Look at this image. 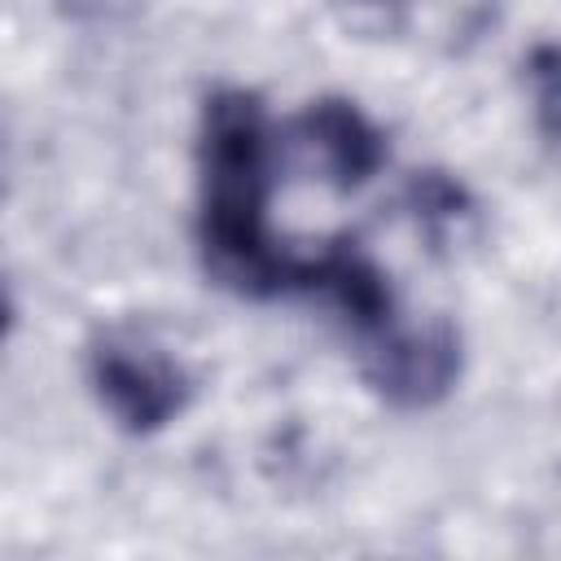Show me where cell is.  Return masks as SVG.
Wrapping results in <instances>:
<instances>
[{
	"label": "cell",
	"mask_w": 561,
	"mask_h": 561,
	"mask_svg": "<svg viewBox=\"0 0 561 561\" xmlns=\"http://www.w3.org/2000/svg\"><path fill=\"white\" fill-rule=\"evenodd\" d=\"M285 131L250 88H215L197 114V254L206 276L250 302L302 298L311 250L272 228Z\"/></svg>",
	"instance_id": "1"
},
{
	"label": "cell",
	"mask_w": 561,
	"mask_h": 561,
	"mask_svg": "<svg viewBox=\"0 0 561 561\" xmlns=\"http://www.w3.org/2000/svg\"><path fill=\"white\" fill-rule=\"evenodd\" d=\"M83 377L96 408L114 430L149 438L171 430L193 403V373L184 359L145 329L114 324L88 342Z\"/></svg>",
	"instance_id": "2"
},
{
	"label": "cell",
	"mask_w": 561,
	"mask_h": 561,
	"mask_svg": "<svg viewBox=\"0 0 561 561\" xmlns=\"http://www.w3.org/2000/svg\"><path fill=\"white\" fill-rule=\"evenodd\" d=\"M359 381L394 412H430L447 403L465 377V337L447 316H390L355 337Z\"/></svg>",
	"instance_id": "3"
},
{
	"label": "cell",
	"mask_w": 561,
	"mask_h": 561,
	"mask_svg": "<svg viewBox=\"0 0 561 561\" xmlns=\"http://www.w3.org/2000/svg\"><path fill=\"white\" fill-rule=\"evenodd\" d=\"M285 145L333 193L368 188L390 162V145H386L381 123L351 96L307 101L302 114L285 127Z\"/></svg>",
	"instance_id": "4"
},
{
	"label": "cell",
	"mask_w": 561,
	"mask_h": 561,
	"mask_svg": "<svg viewBox=\"0 0 561 561\" xmlns=\"http://www.w3.org/2000/svg\"><path fill=\"white\" fill-rule=\"evenodd\" d=\"M302 298H316L329 311H337V320L351 329V337H364L377 324H386L390 316H399V298H394L386 267L355 241H329V245L311 250Z\"/></svg>",
	"instance_id": "5"
},
{
	"label": "cell",
	"mask_w": 561,
	"mask_h": 561,
	"mask_svg": "<svg viewBox=\"0 0 561 561\" xmlns=\"http://www.w3.org/2000/svg\"><path fill=\"white\" fill-rule=\"evenodd\" d=\"M522 92L539 140L561 149V39H535L522 53Z\"/></svg>",
	"instance_id": "6"
},
{
	"label": "cell",
	"mask_w": 561,
	"mask_h": 561,
	"mask_svg": "<svg viewBox=\"0 0 561 561\" xmlns=\"http://www.w3.org/2000/svg\"><path fill=\"white\" fill-rule=\"evenodd\" d=\"M368 4H381V0H368Z\"/></svg>",
	"instance_id": "7"
}]
</instances>
